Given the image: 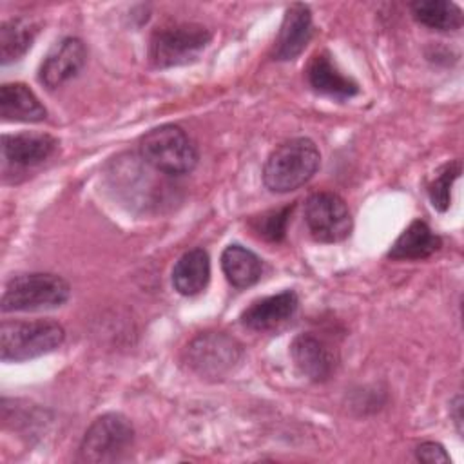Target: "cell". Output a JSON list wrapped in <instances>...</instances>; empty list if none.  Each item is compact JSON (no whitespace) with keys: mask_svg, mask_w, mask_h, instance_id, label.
I'll list each match as a JSON object with an SVG mask.
<instances>
[{"mask_svg":"<svg viewBox=\"0 0 464 464\" xmlns=\"http://www.w3.org/2000/svg\"><path fill=\"white\" fill-rule=\"evenodd\" d=\"M0 116L4 121H42L45 107L25 83H4L0 87Z\"/></svg>","mask_w":464,"mask_h":464,"instance_id":"14","label":"cell"},{"mask_svg":"<svg viewBox=\"0 0 464 464\" xmlns=\"http://www.w3.org/2000/svg\"><path fill=\"white\" fill-rule=\"evenodd\" d=\"M210 279V257L205 248L185 252L172 268V285L181 295H196L203 292Z\"/></svg>","mask_w":464,"mask_h":464,"instance_id":"15","label":"cell"},{"mask_svg":"<svg viewBox=\"0 0 464 464\" xmlns=\"http://www.w3.org/2000/svg\"><path fill=\"white\" fill-rule=\"evenodd\" d=\"M460 172H462L460 160L450 161L439 170L437 178L428 185L430 201L437 210H440V212L448 210V207L451 203V187H453V181L460 176Z\"/></svg>","mask_w":464,"mask_h":464,"instance_id":"21","label":"cell"},{"mask_svg":"<svg viewBox=\"0 0 464 464\" xmlns=\"http://www.w3.org/2000/svg\"><path fill=\"white\" fill-rule=\"evenodd\" d=\"M87 60L85 44L80 38L67 36L53 47L40 65L38 78L47 89H54L74 78Z\"/></svg>","mask_w":464,"mask_h":464,"instance_id":"9","label":"cell"},{"mask_svg":"<svg viewBox=\"0 0 464 464\" xmlns=\"http://www.w3.org/2000/svg\"><path fill=\"white\" fill-rule=\"evenodd\" d=\"M241 344L221 332H207L194 337L185 348V362L192 372L207 379L228 375L241 361Z\"/></svg>","mask_w":464,"mask_h":464,"instance_id":"6","label":"cell"},{"mask_svg":"<svg viewBox=\"0 0 464 464\" xmlns=\"http://www.w3.org/2000/svg\"><path fill=\"white\" fill-rule=\"evenodd\" d=\"M132 442L134 428L130 420L121 413H103L87 428L80 442L78 460L92 464L118 462L127 457Z\"/></svg>","mask_w":464,"mask_h":464,"instance_id":"5","label":"cell"},{"mask_svg":"<svg viewBox=\"0 0 464 464\" xmlns=\"http://www.w3.org/2000/svg\"><path fill=\"white\" fill-rule=\"evenodd\" d=\"M319 163L317 145L310 138H294L272 150L263 169V181L272 192H292L312 179Z\"/></svg>","mask_w":464,"mask_h":464,"instance_id":"1","label":"cell"},{"mask_svg":"<svg viewBox=\"0 0 464 464\" xmlns=\"http://www.w3.org/2000/svg\"><path fill=\"white\" fill-rule=\"evenodd\" d=\"M451 410H453V419H455V426H457V431L459 433H462V397L460 395H457L455 399H453V402H451V406H450Z\"/></svg>","mask_w":464,"mask_h":464,"instance_id":"24","label":"cell"},{"mask_svg":"<svg viewBox=\"0 0 464 464\" xmlns=\"http://www.w3.org/2000/svg\"><path fill=\"white\" fill-rule=\"evenodd\" d=\"M65 339L62 324L38 321H7L0 326V359L4 362H20L56 350Z\"/></svg>","mask_w":464,"mask_h":464,"instance_id":"2","label":"cell"},{"mask_svg":"<svg viewBox=\"0 0 464 464\" xmlns=\"http://www.w3.org/2000/svg\"><path fill=\"white\" fill-rule=\"evenodd\" d=\"M221 268L232 286L248 288L261 279L263 263L252 250L241 245H228L221 254Z\"/></svg>","mask_w":464,"mask_h":464,"instance_id":"18","label":"cell"},{"mask_svg":"<svg viewBox=\"0 0 464 464\" xmlns=\"http://www.w3.org/2000/svg\"><path fill=\"white\" fill-rule=\"evenodd\" d=\"M71 294L69 283L49 272L14 276L4 288L2 312H40L62 306Z\"/></svg>","mask_w":464,"mask_h":464,"instance_id":"3","label":"cell"},{"mask_svg":"<svg viewBox=\"0 0 464 464\" xmlns=\"http://www.w3.org/2000/svg\"><path fill=\"white\" fill-rule=\"evenodd\" d=\"M304 221L315 241L337 243L352 232V214L334 192H314L304 201Z\"/></svg>","mask_w":464,"mask_h":464,"instance_id":"8","label":"cell"},{"mask_svg":"<svg viewBox=\"0 0 464 464\" xmlns=\"http://www.w3.org/2000/svg\"><path fill=\"white\" fill-rule=\"evenodd\" d=\"M413 18L435 31H457L462 25V9L448 0H420L411 5Z\"/></svg>","mask_w":464,"mask_h":464,"instance_id":"20","label":"cell"},{"mask_svg":"<svg viewBox=\"0 0 464 464\" xmlns=\"http://www.w3.org/2000/svg\"><path fill=\"white\" fill-rule=\"evenodd\" d=\"M415 455L420 462H428V464H437V462H450V455L446 453V450L439 444V442H422L420 446H417Z\"/></svg>","mask_w":464,"mask_h":464,"instance_id":"23","label":"cell"},{"mask_svg":"<svg viewBox=\"0 0 464 464\" xmlns=\"http://www.w3.org/2000/svg\"><path fill=\"white\" fill-rule=\"evenodd\" d=\"M299 299L295 292L285 290L254 301L243 314L241 323L256 332H266L286 323L297 310Z\"/></svg>","mask_w":464,"mask_h":464,"instance_id":"12","label":"cell"},{"mask_svg":"<svg viewBox=\"0 0 464 464\" xmlns=\"http://www.w3.org/2000/svg\"><path fill=\"white\" fill-rule=\"evenodd\" d=\"M38 34V24L29 18H11L0 27V56L2 63L20 60L33 45Z\"/></svg>","mask_w":464,"mask_h":464,"instance_id":"19","label":"cell"},{"mask_svg":"<svg viewBox=\"0 0 464 464\" xmlns=\"http://www.w3.org/2000/svg\"><path fill=\"white\" fill-rule=\"evenodd\" d=\"M140 154L160 172L179 176L190 172L198 163V150L188 134L172 123L150 129L140 140Z\"/></svg>","mask_w":464,"mask_h":464,"instance_id":"4","label":"cell"},{"mask_svg":"<svg viewBox=\"0 0 464 464\" xmlns=\"http://www.w3.org/2000/svg\"><path fill=\"white\" fill-rule=\"evenodd\" d=\"M442 246V239L431 228L415 219L388 250L390 259H426Z\"/></svg>","mask_w":464,"mask_h":464,"instance_id":"17","label":"cell"},{"mask_svg":"<svg viewBox=\"0 0 464 464\" xmlns=\"http://www.w3.org/2000/svg\"><path fill=\"white\" fill-rule=\"evenodd\" d=\"M212 34L199 24H181L160 29L150 38V60L156 67H174L194 62L208 45Z\"/></svg>","mask_w":464,"mask_h":464,"instance_id":"7","label":"cell"},{"mask_svg":"<svg viewBox=\"0 0 464 464\" xmlns=\"http://www.w3.org/2000/svg\"><path fill=\"white\" fill-rule=\"evenodd\" d=\"M312 36V13L304 4L286 7L279 34L274 44V60L288 62L297 58Z\"/></svg>","mask_w":464,"mask_h":464,"instance_id":"11","label":"cell"},{"mask_svg":"<svg viewBox=\"0 0 464 464\" xmlns=\"http://www.w3.org/2000/svg\"><path fill=\"white\" fill-rule=\"evenodd\" d=\"M306 76H308L310 85L317 92L337 98V100H346L359 92V85L352 78L344 76L332 63V60L323 53L315 54L312 58V62L308 63V69H306Z\"/></svg>","mask_w":464,"mask_h":464,"instance_id":"16","label":"cell"},{"mask_svg":"<svg viewBox=\"0 0 464 464\" xmlns=\"http://www.w3.org/2000/svg\"><path fill=\"white\" fill-rule=\"evenodd\" d=\"M292 208H294V205H288V207H283V208L261 214L259 218H256L252 221L254 232L259 237L266 239V241H281V239H285L286 225H288V218L292 214Z\"/></svg>","mask_w":464,"mask_h":464,"instance_id":"22","label":"cell"},{"mask_svg":"<svg viewBox=\"0 0 464 464\" xmlns=\"http://www.w3.org/2000/svg\"><path fill=\"white\" fill-rule=\"evenodd\" d=\"M58 147L56 138L45 132L4 134L2 160L4 169H27L45 161Z\"/></svg>","mask_w":464,"mask_h":464,"instance_id":"10","label":"cell"},{"mask_svg":"<svg viewBox=\"0 0 464 464\" xmlns=\"http://www.w3.org/2000/svg\"><path fill=\"white\" fill-rule=\"evenodd\" d=\"M290 355L299 372L315 382L326 381L334 373V353L312 334H299L290 344Z\"/></svg>","mask_w":464,"mask_h":464,"instance_id":"13","label":"cell"}]
</instances>
